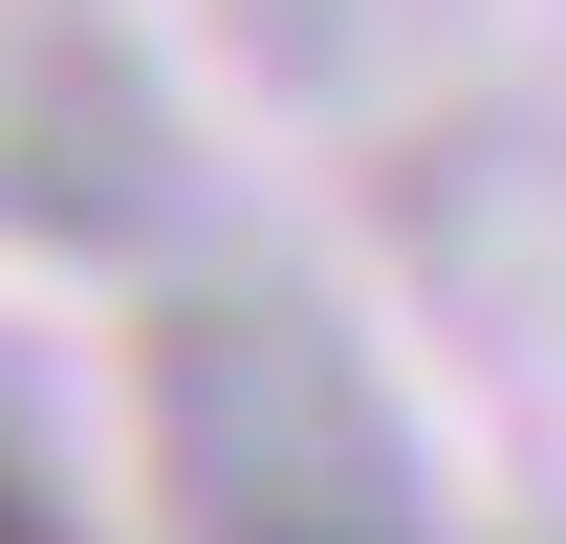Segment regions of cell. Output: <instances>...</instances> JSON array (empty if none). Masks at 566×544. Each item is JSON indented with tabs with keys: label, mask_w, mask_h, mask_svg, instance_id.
<instances>
[{
	"label": "cell",
	"mask_w": 566,
	"mask_h": 544,
	"mask_svg": "<svg viewBox=\"0 0 566 544\" xmlns=\"http://www.w3.org/2000/svg\"><path fill=\"white\" fill-rule=\"evenodd\" d=\"M218 544H415L392 501H218Z\"/></svg>",
	"instance_id": "1"
},
{
	"label": "cell",
	"mask_w": 566,
	"mask_h": 544,
	"mask_svg": "<svg viewBox=\"0 0 566 544\" xmlns=\"http://www.w3.org/2000/svg\"><path fill=\"white\" fill-rule=\"evenodd\" d=\"M0 544H87V523H66V501H44L22 458H0Z\"/></svg>",
	"instance_id": "2"
}]
</instances>
